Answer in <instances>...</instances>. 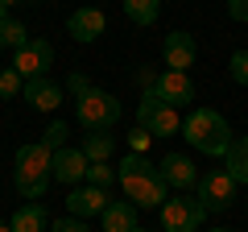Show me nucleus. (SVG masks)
<instances>
[{"label": "nucleus", "instance_id": "nucleus-1", "mask_svg": "<svg viewBox=\"0 0 248 232\" xmlns=\"http://www.w3.org/2000/svg\"><path fill=\"white\" fill-rule=\"evenodd\" d=\"M50 182H54V149H46L42 141L21 145L17 158H13V187L29 203H37V199H46V187Z\"/></svg>", "mask_w": 248, "mask_h": 232}, {"label": "nucleus", "instance_id": "nucleus-2", "mask_svg": "<svg viewBox=\"0 0 248 232\" xmlns=\"http://www.w3.org/2000/svg\"><path fill=\"white\" fill-rule=\"evenodd\" d=\"M182 137L190 141V149H199V153H207V158H228V149H232V129H228V120H223L215 108H195V112L182 120Z\"/></svg>", "mask_w": 248, "mask_h": 232}, {"label": "nucleus", "instance_id": "nucleus-3", "mask_svg": "<svg viewBox=\"0 0 248 232\" xmlns=\"http://www.w3.org/2000/svg\"><path fill=\"white\" fill-rule=\"evenodd\" d=\"M120 116H124L120 99L108 96L104 87H87L79 99H75V120H79L83 133H112Z\"/></svg>", "mask_w": 248, "mask_h": 232}, {"label": "nucleus", "instance_id": "nucleus-4", "mask_svg": "<svg viewBox=\"0 0 248 232\" xmlns=\"http://www.w3.org/2000/svg\"><path fill=\"white\" fill-rule=\"evenodd\" d=\"M137 125L145 129L149 137H174L182 133V120H178V108L166 104L161 96H141V104H137Z\"/></svg>", "mask_w": 248, "mask_h": 232}, {"label": "nucleus", "instance_id": "nucleus-5", "mask_svg": "<svg viewBox=\"0 0 248 232\" xmlns=\"http://www.w3.org/2000/svg\"><path fill=\"white\" fill-rule=\"evenodd\" d=\"M199 203L207 207V212H228L232 203H236V191H240V182L232 179L228 170H207V174H199Z\"/></svg>", "mask_w": 248, "mask_h": 232}, {"label": "nucleus", "instance_id": "nucleus-6", "mask_svg": "<svg viewBox=\"0 0 248 232\" xmlns=\"http://www.w3.org/2000/svg\"><path fill=\"white\" fill-rule=\"evenodd\" d=\"M157 212H161L166 232H199V228H203V220H207V207L199 203V199H186V195L166 199Z\"/></svg>", "mask_w": 248, "mask_h": 232}, {"label": "nucleus", "instance_id": "nucleus-7", "mask_svg": "<svg viewBox=\"0 0 248 232\" xmlns=\"http://www.w3.org/2000/svg\"><path fill=\"white\" fill-rule=\"evenodd\" d=\"M54 63V46L46 42V37H29L21 50H13V71L21 75V79H37V75H46Z\"/></svg>", "mask_w": 248, "mask_h": 232}, {"label": "nucleus", "instance_id": "nucleus-8", "mask_svg": "<svg viewBox=\"0 0 248 232\" xmlns=\"http://www.w3.org/2000/svg\"><path fill=\"white\" fill-rule=\"evenodd\" d=\"M124 191H128V199H133L137 207H161V203L170 199V182L161 179V170H157V166L145 170L141 179H133Z\"/></svg>", "mask_w": 248, "mask_h": 232}, {"label": "nucleus", "instance_id": "nucleus-9", "mask_svg": "<svg viewBox=\"0 0 248 232\" xmlns=\"http://www.w3.org/2000/svg\"><path fill=\"white\" fill-rule=\"evenodd\" d=\"M195 37L186 33V29H170L166 42H161V58H166V71H190L195 66Z\"/></svg>", "mask_w": 248, "mask_h": 232}, {"label": "nucleus", "instance_id": "nucleus-10", "mask_svg": "<svg viewBox=\"0 0 248 232\" xmlns=\"http://www.w3.org/2000/svg\"><path fill=\"white\" fill-rule=\"evenodd\" d=\"M87 153L83 145H62L54 153V182H66V187H79V179H87Z\"/></svg>", "mask_w": 248, "mask_h": 232}, {"label": "nucleus", "instance_id": "nucleus-11", "mask_svg": "<svg viewBox=\"0 0 248 232\" xmlns=\"http://www.w3.org/2000/svg\"><path fill=\"white\" fill-rule=\"evenodd\" d=\"M104 29H108V17L95 9V4H83V9H75L71 17H66V33H71L75 42H83V46H91Z\"/></svg>", "mask_w": 248, "mask_h": 232}, {"label": "nucleus", "instance_id": "nucleus-12", "mask_svg": "<svg viewBox=\"0 0 248 232\" xmlns=\"http://www.w3.org/2000/svg\"><path fill=\"white\" fill-rule=\"evenodd\" d=\"M108 191H99V187H71V195H66V212L71 215H79V220H87V215H104L108 212Z\"/></svg>", "mask_w": 248, "mask_h": 232}, {"label": "nucleus", "instance_id": "nucleus-13", "mask_svg": "<svg viewBox=\"0 0 248 232\" xmlns=\"http://www.w3.org/2000/svg\"><path fill=\"white\" fill-rule=\"evenodd\" d=\"M153 96H161L166 104L182 108V104H190V99H195V83H190V75H186V71H161Z\"/></svg>", "mask_w": 248, "mask_h": 232}, {"label": "nucleus", "instance_id": "nucleus-14", "mask_svg": "<svg viewBox=\"0 0 248 232\" xmlns=\"http://www.w3.org/2000/svg\"><path fill=\"white\" fill-rule=\"evenodd\" d=\"M157 170H161V179H166L174 191H186V187L199 182V170H195V162L186 158V153H166Z\"/></svg>", "mask_w": 248, "mask_h": 232}, {"label": "nucleus", "instance_id": "nucleus-15", "mask_svg": "<svg viewBox=\"0 0 248 232\" xmlns=\"http://www.w3.org/2000/svg\"><path fill=\"white\" fill-rule=\"evenodd\" d=\"M21 96H25L29 108H37V112H54V108L62 104V87H58V83H50L46 75L25 79V91H21Z\"/></svg>", "mask_w": 248, "mask_h": 232}, {"label": "nucleus", "instance_id": "nucleus-16", "mask_svg": "<svg viewBox=\"0 0 248 232\" xmlns=\"http://www.w3.org/2000/svg\"><path fill=\"white\" fill-rule=\"evenodd\" d=\"M99 220H104V232H137L141 228V224H137V203L133 199H112Z\"/></svg>", "mask_w": 248, "mask_h": 232}, {"label": "nucleus", "instance_id": "nucleus-17", "mask_svg": "<svg viewBox=\"0 0 248 232\" xmlns=\"http://www.w3.org/2000/svg\"><path fill=\"white\" fill-rule=\"evenodd\" d=\"M46 224H50V215H46V203H21L17 212H13L9 228H13V232H42Z\"/></svg>", "mask_w": 248, "mask_h": 232}, {"label": "nucleus", "instance_id": "nucleus-18", "mask_svg": "<svg viewBox=\"0 0 248 232\" xmlns=\"http://www.w3.org/2000/svg\"><path fill=\"white\" fill-rule=\"evenodd\" d=\"M223 162H228V174H232V179H236L240 187H248V137H236Z\"/></svg>", "mask_w": 248, "mask_h": 232}, {"label": "nucleus", "instance_id": "nucleus-19", "mask_svg": "<svg viewBox=\"0 0 248 232\" xmlns=\"http://www.w3.org/2000/svg\"><path fill=\"white\" fill-rule=\"evenodd\" d=\"M124 17L133 25H153L161 17V0H124Z\"/></svg>", "mask_w": 248, "mask_h": 232}, {"label": "nucleus", "instance_id": "nucleus-20", "mask_svg": "<svg viewBox=\"0 0 248 232\" xmlns=\"http://www.w3.org/2000/svg\"><path fill=\"white\" fill-rule=\"evenodd\" d=\"M112 149H116V137L112 133H87V137H83V153H87V162H112Z\"/></svg>", "mask_w": 248, "mask_h": 232}, {"label": "nucleus", "instance_id": "nucleus-21", "mask_svg": "<svg viewBox=\"0 0 248 232\" xmlns=\"http://www.w3.org/2000/svg\"><path fill=\"white\" fill-rule=\"evenodd\" d=\"M145 170H153V162L145 158V153H128V158L120 162V170H116V179H120L124 187H128V182H133V179H141Z\"/></svg>", "mask_w": 248, "mask_h": 232}, {"label": "nucleus", "instance_id": "nucleus-22", "mask_svg": "<svg viewBox=\"0 0 248 232\" xmlns=\"http://www.w3.org/2000/svg\"><path fill=\"white\" fill-rule=\"evenodd\" d=\"M0 37H4V46H13V50H21V46L29 42V29L21 25V21L4 17V21H0Z\"/></svg>", "mask_w": 248, "mask_h": 232}, {"label": "nucleus", "instance_id": "nucleus-23", "mask_svg": "<svg viewBox=\"0 0 248 232\" xmlns=\"http://www.w3.org/2000/svg\"><path fill=\"white\" fill-rule=\"evenodd\" d=\"M87 182H91V187H99V191H108V187L116 182L112 162H91V166H87Z\"/></svg>", "mask_w": 248, "mask_h": 232}, {"label": "nucleus", "instance_id": "nucleus-24", "mask_svg": "<svg viewBox=\"0 0 248 232\" xmlns=\"http://www.w3.org/2000/svg\"><path fill=\"white\" fill-rule=\"evenodd\" d=\"M66 133H71V125H66V120H54V125H50V129L42 133V145H46V149H54V153H58L62 145H66Z\"/></svg>", "mask_w": 248, "mask_h": 232}, {"label": "nucleus", "instance_id": "nucleus-25", "mask_svg": "<svg viewBox=\"0 0 248 232\" xmlns=\"http://www.w3.org/2000/svg\"><path fill=\"white\" fill-rule=\"evenodd\" d=\"M17 91H25V79H21V75L13 71V66H4V71H0V96H4V99H13Z\"/></svg>", "mask_w": 248, "mask_h": 232}, {"label": "nucleus", "instance_id": "nucleus-26", "mask_svg": "<svg viewBox=\"0 0 248 232\" xmlns=\"http://www.w3.org/2000/svg\"><path fill=\"white\" fill-rule=\"evenodd\" d=\"M228 66H232V79H236L240 87H248V50H236Z\"/></svg>", "mask_w": 248, "mask_h": 232}, {"label": "nucleus", "instance_id": "nucleus-27", "mask_svg": "<svg viewBox=\"0 0 248 232\" xmlns=\"http://www.w3.org/2000/svg\"><path fill=\"white\" fill-rule=\"evenodd\" d=\"M133 79H137V87H141V96H149V91L157 87V71H153V66H145V63L133 71Z\"/></svg>", "mask_w": 248, "mask_h": 232}, {"label": "nucleus", "instance_id": "nucleus-28", "mask_svg": "<svg viewBox=\"0 0 248 232\" xmlns=\"http://www.w3.org/2000/svg\"><path fill=\"white\" fill-rule=\"evenodd\" d=\"M50 232H91V228H87V220H79V215H66V220L50 224Z\"/></svg>", "mask_w": 248, "mask_h": 232}, {"label": "nucleus", "instance_id": "nucleus-29", "mask_svg": "<svg viewBox=\"0 0 248 232\" xmlns=\"http://www.w3.org/2000/svg\"><path fill=\"white\" fill-rule=\"evenodd\" d=\"M149 141H153V137L145 133L141 125H137V133H128V145H133V153H145V149H149Z\"/></svg>", "mask_w": 248, "mask_h": 232}, {"label": "nucleus", "instance_id": "nucleus-30", "mask_svg": "<svg viewBox=\"0 0 248 232\" xmlns=\"http://www.w3.org/2000/svg\"><path fill=\"white\" fill-rule=\"evenodd\" d=\"M87 87H91V83H87V75H79V71H75L71 79H66V91H71L75 99H79V96H83V91H87Z\"/></svg>", "mask_w": 248, "mask_h": 232}, {"label": "nucleus", "instance_id": "nucleus-31", "mask_svg": "<svg viewBox=\"0 0 248 232\" xmlns=\"http://www.w3.org/2000/svg\"><path fill=\"white\" fill-rule=\"evenodd\" d=\"M228 17L232 21H248V0H228Z\"/></svg>", "mask_w": 248, "mask_h": 232}, {"label": "nucleus", "instance_id": "nucleus-32", "mask_svg": "<svg viewBox=\"0 0 248 232\" xmlns=\"http://www.w3.org/2000/svg\"><path fill=\"white\" fill-rule=\"evenodd\" d=\"M0 4H4V9H13V4H25V0H0Z\"/></svg>", "mask_w": 248, "mask_h": 232}, {"label": "nucleus", "instance_id": "nucleus-33", "mask_svg": "<svg viewBox=\"0 0 248 232\" xmlns=\"http://www.w3.org/2000/svg\"><path fill=\"white\" fill-rule=\"evenodd\" d=\"M0 232H13V228H9V224H4V220H0Z\"/></svg>", "mask_w": 248, "mask_h": 232}, {"label": "nucleus", "instance_id": "nucleus-34", "mask_svg": "<svg viewBox=\"0 0 248 232\" xmlns=\"http://www.w3.org/2000/svg\"><path fill=\"white\" fill-rule=\"evenodd\" d=\"M207 232H232V228H207Z\"/></svg>", "mask_w": 248, "mask_h": 232}, {"label": "nucleus", "instance_id": "nucleus-35", "mask_svg": "<svg viewBox=\"0 0 248 232\" xmlns=\"http://www.w3.org/2000/svg\"><path fill=\"white\" fill-rule=\"evenodd\" d=\"M137 232H153V228H137Z\"/></svg>", "mask_w": 248, "mask_h": 232}, {"label": "nucleus", "instance_id": "nucleus-36", "mask_svg": "<svg viewBox=\"0 0 248 232\" xmlns=\"http://www.w3.org/2000/svg\"><path fill=\"white\" fill-rule=\"evenodd\" d=\"M0 50H4V37H0Z\"/></svg>", "mask_w": 248, "mask_h": 232}]
</instances>
